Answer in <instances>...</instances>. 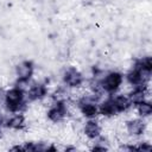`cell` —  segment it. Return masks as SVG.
<instances>
[{
  "instance_id": "15",
  "label": "cell",
  "mask_w": 152,
  "mask_h": 152,
  "mask_svg": "<svg viewBox=\"0 0 152 152\" xmlns=\"http://www.w3.org/2000/svg\"><path fill=\"white\" fill-rule=\"evenodd\" d=\"M134 63L138 64L142 69V71L151 74V71H152V61H151V57L150 56H144V57L137 59Z\"/></svg>"
},
{
  "instance_id": "13",
  "label": "cell",
  "mask_w": 152,
  "mask_h": 152,
  "mask_svg": "<svg viewBox=\"0 0 152 152\" xmlns=\"http://www.w3.org/2000/svg\"><path fill=\"white\" fill-rule=\"evenodd\" d=\"M113 97V102H114V106L116 108V112L118 113H122V112H126L131 106V101L128 99L127 95H124V94H119V95H112Z\"/></svg>"
},
{
  "instance_id": "5",
  "label": "cell",
  "mask_w": 152,
  "mask_h": 152,
  "mask_svg": "<svg viewBox=\"0 0 152 152\" xmlns=\"http://www.w3.org/2000/svg\"><path fill=\"white\" fill-rule=\"evenodd\" d=\"M150 75L151 74L142 71V69L134 63L126 74V80L132 87H137L141 84H147V82L150 81Z\"/></svg>"
},
{
  "instance_id": "16",
  "label": "cell",
  "mask_w": 152,
  "mask_h": 152,
  "mask_svg": "<svg viewBox=\"0 0 152 152\" xmlns=\"http://www.w3.org/2000/svg\"><path fill=\"white\" fill-rule=\"evenodd\" d=\"M4 124H5V120H4V118L0 115V137H1V127L4 126Z\"/></svg>"
},
{
  "instance_id": "6",
  "label": "cell",
  "mask_w": 152,
  "mask_h": 152,
  "mask_svg": "<svg viewBox=\"0 0 152 152\" xmlns=\"http://www.w3.org/2000/svg\"><path fill=\"white\" fill-rule=\"evenodd\" d=\"M62 78H63V83L68 88H80L84 82L83 75L75 66L66 68L62 75Z\"/></svg>"
},
{
  "instance_id": "9",
  "label": "cell",
  "mask_w": 152,
  "mask_h": 152,
  "mask_svg": "<svg viewBox=\"0 0 152 152\" xmlns=\"http://www.w3.org/2000/svg\"><path fill=\"white\" fill-rule=\"evenodd\" d=\"M4 126L14 131H21L26 126V118L21 112L13 113V115H11L7 120H5Z\"/></svg>"
},
{
  "instance_id": "10",
  "label": "cell",
  "mask_w": 152,
  "mask_h": 152,
  "mask_svg": "<svg viewBox=\"0 0 152 152\" xmlns=\"http://www.w3.org/2000/svg\"><path fill=\"white\" fill-rule=\"evenodd\" d=\"M147 84H141V86H137L133 87V89L128 93V99L132 103V106H137L138 103L142 102L144 100H146V95H147Z\"/></svg>"
},
{
  "instance_id": "3",
  "label": "cell",
  "mask_w": 152,
  "mask_h": 152,
  "mask_svg": "<svg viewBox=\"0 0 152 152\" xmlns=\"http://www.w3.org/2000/svg\"><path fill=\"white\" fill-rule=\"evenodd\" d=\"M68 103L65 102V100L63 99H56L49 107L48 112H46V116L48 119L53 122V124H58L62 122L66 116H68Z\"/></svg>"
},
{
  "instance_id": "1",
  "label": "cell",
  "mask_w": 152,
  "mask_h": 152,
  "mask_svg": "<svg viewBox=\"0 0 152 152\" xmlns=\"http://www.w3.org/2000/svg\"><path fill=\"white\" fill-rule=\"evenodd\" d=\"M4 103L8 112L11 113H19L23 112L26 107V93L21 86L15 84L14 87L10 88L4 94Z\"/></svg>"
},
{
  "instance_id": "2",
  "label": "cell",
  "mask_w": 152,
  "mask_h": 152,
  "mask_svg": "<svg viewBox=\"0 0 152 152\" xmlns=\"http://www.w3.org/2000/svg\"><path fill=\"white\" fill-rule=\"evenodd\" d=\"M122 82H124V75L114 70V71L107 72L100 80V86L103 93H107L108 95H114L120 89Z\"/></svg>"
},
{
  "instance_id": "12",
  "label": "cell",
  "mask_w": 152,
  "mask_h": 152,
  "mask_svg": "<svg viewBox=\"0 0 152 152\" xmlns=\"http://www.w3.org/2000/svg\"><path fill=\"white\" fill-rule=\"evenodd\" d=\"M99 114H101L104 118H113L114 115L118 114L116 108L114 106L113 102V97L112 95H109L106 100H103L100 104H99Z\"/></svg>"
},
{
  "instance_id": "14",
  "label": "cell",
  "mask_w": 152,
  "mask_h": 152,
  "mask_svg": "<svg viewBox=\"0 0 152 152\" xmlns=\"http://www.w3.org/2000/svg\"><path fill=\"white\" fill-rule=\"evenodd\" d=\"M135 108H137L138 115H139L140 118H142V119L150 116L151 113H152V106H151V102H150L148 100H144L142 102L138 103V104L135 106Z\"/></svg>"
},
{
  "instance_id": "8",
  "label": "cell",
  "mask_w": 152,
  "mask_h": 152,
  "mask_svg": "<svg viewBox=\"0 0 152 152\" xmlns=\"http://www.w3.org/2000/svg\"><path fill=\"white\" fill-rule=\"evenodd\" d=\"M145 129H146V124H145L142 118L132 119V120H128L126 122V131L129 135L139 137V135L145 133Z\"/></svg>"
},
{
  "instance_id": "7",
  "label": "cell",
  "mask_w": 152,
  "mask_h": 152,
  "mask_svg": "<svg viewBox=\"0 0 152 152\" xmlns=\"http://www.w3.org/2000/svg\"><path fill=\"white\" fill-rule=\"evenodd\" d=\"M26 93V101L27 102H34V101H40L48 95V87L44 83L36 82L28 87V89L25 91Z\"/></svg>"
},
{
  "instance_id": "4",
  "label": "cell",
  "mask_w": 152,
  "mask_h": 152,
  "mask_svg": "<svg viewBox=\"0 0 152 152\" xmlns=\"http://www.w3.org/2000/svg\"><path fill=\"white\" fill-rule=\"evenodd\" d=\"M34 72V64L32 61L25 59L17 64L15 66V77H17V84L23 86L27 84Z\"/></svg>"
},
{
  "instance_id": "11",
  "label": "cell",
  "mask_w": 152,
  "mask_h": 152,
  "mask_svg": "<svg viewBox=\"0 0 152 152\" xmlns=\"http://www.w3.org/2000/svg\"><path fill=\"white\" fill-rule=\"evenodd\" d=\"M83 133L88 139L94 140L99 135H101V126L100 122L95 119H88V121L83 126Z\"/></svg>"
},
{
  "instance_id": "17",
  "label": "cell",
  "mask_w": 152,
  "mask_h": 152,
  "mask_svg": "<svg viewBox=\"0 0 152 152\" xmlns=\"http://www.w3.org/2000/svg\"><path fill=\"white\" fill-rule=\"evenodd\" d=\"M4 94H5V91H4V90H2V88L0 87V100L4 97Z\"/></svg>"
}]
</instances>
